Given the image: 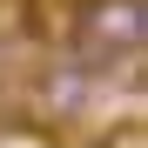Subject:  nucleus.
I'll list each match as a JSON object with an SVG mask.
<instances>
[{
  "mask_svg": "<svg viewBox=\"0 0 148 148\" xmlns=\"http://www.w3.org/2000/svg\"><path fill=\"white\" fill-rule=\"evenodd\" d=\"M108 148H114V141H108ZM128 148H141V135H128Z\"/></svg>",
  "mask_w": 148,
  "mask_h": 148,
  "instance_id": "obj_3",
  "label": "nucleus"
},
{
  "mask_svg": "<svg viewBox=\"0 0 148 148\" xmlns=\"http://www.w3.org/2000/svg\"><path fill=\"white\" fill-rule=\"evenodd\" d=\"M148 40V0H74V27H67V61L101 81L114 67H135Z\"/></svg>",
  "mask_w": 148,
  "mask_h": 148,
  "instance_id": "obj_1",
  "label": "nucleus"
},
{
  "mask_svg": "<svg viewBox=\"0 0 148 148\" xmlns=\"http://www.w3.org/2000/svg\"><path fill=\"white\" fill-rule=\"evenodd\" d=\"M88 88H94L88 74L74 67V61H61V67L40 74V108H47V114H74V108L88 101Z\"/></svg>",
  "mask_w": 148,
  "mask_h": 148,
  "instance_id": "obj_2",
  "label": "nucleus"
}]
</instances>
